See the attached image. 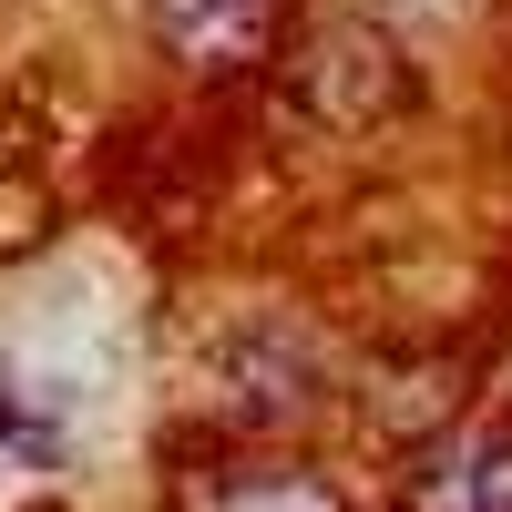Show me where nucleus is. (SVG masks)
<instances>
[{"label": "nucleus", "mask_w": 512, "mask_h": 512, "mask_svg": "<svg viewBox=\"0 0 512 512\" xmlns=\"http://www.w3.org/2000/svg\"><path fill=\"white\" fill-rule=\"evenodd\" d=\"M287 82H297V103H308L318 123H338V134H369V123H390L410 103V72H400V52L369 21H318L308 41H297Z\"/></svg>", "instance_id": "obj_1"}, {"label": "nucleus", "mask_w": 512, "mask_h": 512, "mask_svg": "<svg viewBox=\"0 0 512 512\" xmlns=\"http://www.w3.org/2000/svg\"><path fill=\"white\" fill-rule=\"evenodd\" d=\"M144 21L185 72H246L277 52V0H144Z\"/></svg>", "instance_id": "obj_2"}, {"label": "nucleus", "mask_w": 512, "mask_h": 512, "mask_svg": "<svg viewBox=\"0 0 512 512\" xmlns=\"http://www.w3.org/2000/svg\"><path fill=\"white\" fill-rule=\"evenodd\" d=\"M216 512H338L318 482H287V472H267V482H226L216 492Z\"/></svg>", "instance_id": "obj_3"}, {"label": "nucleus", "mask_w": 512, "mask_h": 512, "mask_svg": "<svg viewBox=\"0 0 512 512\" xmlns=\"http://www.w3.org/2000/svg\"><path fill=\"white\" fill-rule=\"evenodd\" d=\"M461 512H512V441H482V461H472V502Z\"/></svg>", "instance_id": "obj_4"}]
</instances>
